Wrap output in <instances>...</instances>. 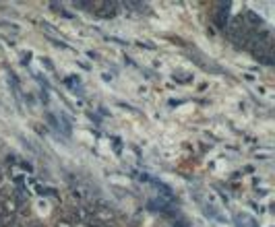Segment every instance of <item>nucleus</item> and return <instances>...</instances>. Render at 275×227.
<instances>
[{
  "mask_svg": "<svg viewBox=\"0 0 275 227\" xmlns=\"http://www.w3.org/2000/svg\"><path fill=\"white\" fill-rule=\"evenodd\" d=\"M234 225L236 227H257V221L251 215H242L240 213V215L234 217Z\"/></svg>",
  "mask_w": 275,
  "mask_h": 227,
  "instance_id": "obj_1",
  "label": "nucleus"
}]
</instances>
